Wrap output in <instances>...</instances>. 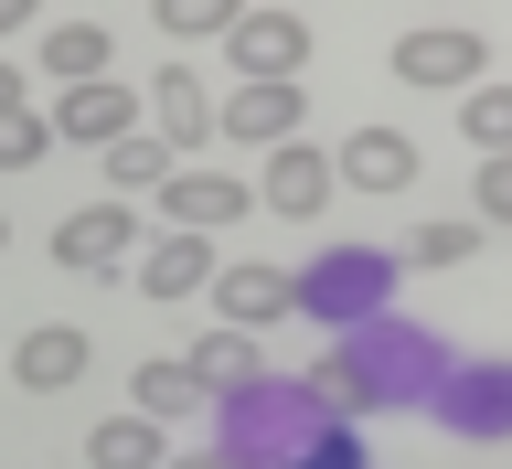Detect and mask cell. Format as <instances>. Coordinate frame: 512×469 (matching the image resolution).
Instances as JSON below:
<instances>
[{
  "label": "cell",
  "mask_w": 512,
  "mask_h": 469,
  "mask_svg": "<svg viewBox=\"0 0 512 469\" xmlns=\"http://www.w3.org/2000/svg\"><path fill=\"white\" fill-rule=\"evenodd\" d=\"M480 235H491L480 214H438V224H427V235H416L406 256H395V267H470V256H480Z\"/></svg>",
  "instance_id": "603a6c76"
},
{
  "label": "cell",
  "mask_w": 512,
  "mask_h": 469,
  "mask_svg": "<svg viewBox=\"0 0 512 469\" xmlns=\"http://www.w3.org/2000/svg\"><path fill=\"white\" fill-rule=\"evenodd\" d=\"M192 374H203V395H235V384L267 374V352H256V331H203V342L182 352Z\"/></svg>",
  "instance_id": "d6986e66"
},
{
  "label": "cell",
  "mask_w": 512,
  "mask_h": 469,
  "mask_svg": "<svg viewBox=\"0 0 512 469\" xmlns=\"http://www.w3.org/2000/svg\"><path fill=\"white\" fill-rule=\"evenodd\" d=\"M395 278H406V267H395L384 246H331L320 267H299L288 288H299V310H310V320H331V331H363V320L395 310Z\"/></svg>",
  "instance_id": "3957f363"
},
{
  "label": "cell",
  "mask_w": 512,
  "mask_h": 469,
  "mask_svg": "<svg viewBox=\"0 0 512 469\" xmlns=\"http://www.w3.org/2000/svg\"><path fill=\"white\" fill-rule=\"evenodd\" d=\"M331 182H352V192H406L416 182V139H406V128H352L342 150H331Z\"/></svg>",
  "instance_id": "4fadbf2b"
},
{
  "label": "cell",
  "mask_w": 512,
  "mask_h": 469,
  "mask_svg": "<svg viewBox=\"0 0 512 469\" xmlns=\"http://www.w3.org/2000/svg\"><path fill=\"white\" fill-rule=\"evenodd\" d=\"M11 96H22V75H11V54H0V107H11Z\"/></svg>",
  "instance_id": "f1b7e54d"
},
{
  "label": "cell",
  "mask_w": 512,
  "mask_h": 469,
  "mask_svg": "<svg viewBox=\"0 0 512 469\" xmlns=\"http://www.w3.org/2000/svg\"><path fill=\"white\" fill-rule=\"evenodd\" d=\"M22 22H43V0H0V43H11Z\"/></svg>",
  "instance_id": "4316f807"
},
{
  "label": "cell",
  "mask_w": 512,
  "mask_h": 469,
  "mask_svg": "<svg viewBox=\"0 0 512 469\" xmlns=\"http://www.w3.org/2000/svg\"><path fill=\"white\" fill-rule=\"evenodd\" d=\"M427 406H438L459 438H512V363H448Z\"/></svg>",
  "instance_id": "9c48e42d"
},
{
  "label": "cell",
  "mask_w": 512,
  "mask_h": 469,
  "mask_svg": "<svg viewBox=\"0 0 512 469\" xmlns=\"http://www.w3.org/2000/svg\"><path fill=\"white\" fill-rule=\"evenodd\" d=\"M128 267H139V299H192V288H214V235H160Z\"/></svg>",
  "instance_id": "2e32d148"
},
{
  "label": "cell",
  "mask_w": 512,
  "mask_h": 469,
  "mask_svg": "<svg viewBox=\"0 0 512 469\" xmlns=\"http://www.w3.org/2000/svg\"><path fill=\"white\" fill-rule=\"evenodd\" d=\"M86 459H96V469H160L171 448H160V427H150V416H107V427L86 438Z\"/></svg>",
  "instance_id": "7402d4cb"
},
{
  "label": "cell",
  "mask_w": 512,
  "mask_h": 469,
  "mask_svg": "<svg viewBox=\"0 0 512 469\" xmlns=\"http://www.w3.org/2000/svg\"><path fill=\"white\" fill-rule=\"evenodd\" d=\"M459 139H470L480 160L512 150V75H480V86H459Z\"/></svg>",
  "instance_id": "ffe728a7"
},
{
  "label": "cell",
  "mask_w": 512,
  "mask_h": 469,
  "mask_svg": "<svg viewBox=\"0 0 512 469\" xmlns=\"http://www.w3.org/2000/svg\"><path fill=\"white\" fill-rule=\"evenodd\" d=\"M160 469H235L224 448H182V459H160Z\"/></svg>",
  "instance_id": "83f0119b"
},
{
  "label": "cell",
  "mask_w": 512,
  "mask_h": 469,
  "mask_svg": "<svg viewBox=\"0 0 512 469\" xmlns=\"http://www.w3.org/2000/svg\"><path fill=\"white\" fill-rule=\"evenodd\" d=\"M43 128L75 139V150H107L128 128H150V107H139V86H118V75H86V86H64L54 107H43Z\"/></svg>",
  "instance_id": "52a82bcc"
},
{
  "label": "cell",
  "mask_w": 512,
  "mask_h": 469,
  "mask_svg": "<svg viewBox=\"0 0 512 469\" xmlns=\"http://www.w3.org/2000/svg\"><path fill=\"white\" fill-rule=\"evenodd\" d=\"M214 310L224 331H267V320H299V288L288 267H214Z\"/></svg>",
  "instance_id": "9a60e30c"
},
{
  "label": "cell",
  "mask_w": 512,
  "mask_h": 469,
  "mask_svg": "<svg viewBox=\"0 0 512 469\" xmlns=\"http://www.w3.org/2000/svg\"><path fill=\"white\" fill-rule=\"evenodd\" d=\"M86 363H96V342L75 331V320H43V331H22V342H11V374H22V395H64Z\"/></svg>",
  "instance_id": "5bb4252c"
},
{
  "label": "cell",
  "mask_w": 512,
  "mask_h": 469,
  "mask_svg": "<svg viewBox=\"0 0 512 469\" xmlns=\"http://www.w3.org/2000/svg\"><path fill=\"white\" fill-rule=\"evenodd\" d=\"M214 395H203V374H192L182 352H160V363H139L128 374V416H150V427H182V416H203Z\"/></svg>",
  "instance_id": "e0dca14e"
},
{
  "label": "cell",
  "mask_w": 512,
  "mask_h": 469,
  "mask_svg": "<svg viewBox=\"0 0 512 469\" xmlns=\"http://www.w3.org/2000/svg\"><path fill=\"white\" fill-rule=\"evenodd\" d=\"M43 150H54V128H43V107H32V96H11V107H0V171H32Z\"/></svg>",
  "instance_id": "d4e9b609"
},
{
  "label": "cell",
  "mask_w": 512,
  "mask_h": 469,
  "mask_svg": "<svg viewBox=\"0 0 512 469\" xmlns=\"http://www.w3.org/2000/svg\"><path fill=\"white\" fill-rule=\"evenodd\" d=\"M139 107H150V128L171 139V160H192L203 139H214V86H203L192 64H171V75H160V86L139 96Z\"/></svg>",
  "instance_id": "7c38bea8"
},
{
  "label": "cell",
  "mask_w": 512,
  "mask_h": 469,
  "mask_svg": "<svg viewBox=\"0 0 512 469\" xmlns=\"http://www.w3.org/2000/svg\"><path fill=\"white\" fill-rule=\"evenodd\" d=\"M43 75H54V86L118 75V43H107V22H54V32H43Z\"/></svg>",
  "instance_id": "ac0fdd59"
},
{
  "label": "cell",
  "mask_w": 512,
  "mask_h": 469,
  "mask_svg": "<svg viewBox=\"0 0 512 469\" xmlns=\"http://www.w3.org/2000/svg\"><path fill=\"white\" fill-rule=\"evenodd\" d=\"M480 224H491V235H512V150H491V160H480Z\"/></svg>",
  "instance_id": "484cf974"
},
{
  "label": "cell",
  "mask_w": 512,
  "mask_h": 469,
  "mask_svg": "<svg viewBox=\"0 0 512 469\" xmlns=\"http://www.w3.org/2000/svg\"><path fill=\"white\" fill-rule=\"evenodd\" d=\"M224 54H235V86H278V75L310 64V22L299 11H235Z\"/></svg>",
  "instance_id": "ba28073f"
},
{
  "label": "cell",
  "mask_w": 512,
  "mask_h": 469,
  "mask_svg": "<svg viewBox=\"0 0 512 469\" xmlns=\"http://www.w3.org/2000/svg\"><path fill=\"white\" fill-rule=\"evenodd\" d=\"M0 246H11V214H0Z\"/></svg>",
  "instance_id": "f546056e"
},
{
  "label": "cell",
  "mask_w": 512,
  "mask_h": 469,
  "mask_svg": "<svg viewBox=\"0 0 512 469\" xmlns=\"http://www.w3.org/2000/svg\"><path fill=\"white\" fill-rule=\"evenodd\" d=\"M331 427H342V416L320 406L310 384H267V374H256V384L224 395V459H235V469H299Z\"/></svg>",
  "instance_id": "7a4b0ae2"
},
{
  "label": "cell",
  "mask_w": 512,
  "mask_h": 469,
  "mask_svg": "<svg viewBox=\"0 0 512 469\" xmlns=\"http://www.w3.org/2000/svg\"><path fill=\"white\" fill-rule=\"evenodd\" d=\"M128 256H139V214H128L118 192H107V203H75V214L54 224V267L64 278H118Z\"/></svg>",
  "instance_id": "277c9868"
},
{
  "label": "cell",
  "mask_w": 512,
  "mask_h": 469,
  "mask_svg": "<svg viewBox=\"0 0 512 469\" xmlns=\"http://www.w3.org/2000/svg\"><path fill=\"white\" fill-rule=\"evenodd\" d=\"M299 118H310L299 75H278V86H235V96H214V139H246V150H278V139H299Z\"/></svg>",
  "instance_id": "30bf717a"
},
{
  "label": "cell",
  "mask_w": 512,
  "mask_h": 469,
  "mask_svg": "<svg viewBox=\"0 0 512 469\" xmlns=\"http://www.w3.org/2000/svg\"><path fill=\"white\" fill-rule=\"evenodd\" d=\"M438 374H448V352L384 310V320H363V331H331V363L310 374V395L331 416H384V406H427Z\"/></svg>",
  "instance_id": "6da1fadb"
},
{
  "label": "cell",
  "mask_w": 512,
  "mask_h": 469,
  "mask_svg": "<svg viewBox=\"0 0 512 469\" xmlns=\"http://www.w3.org/2000/svg\"><path fill=\"white\" fill-rule=\"evenodd\" d=\"M235 11H246V0H150V22L171 32V43H214V32H235Z\"/></svg>",
  "instance_id": "cb8c5ba5"
},
{
  "label": "cell",
  "mask_w": 512,
  "mask_h": 469,
  "mask_svg": "<svg viewBox=\"0 0 512 469\" xmlns=\"http://www.w3.org/2000/svg\"><path fill=\"white\" fill-rule=\"evenodd\" d=\"M331 192H342V182H331V150H310V139H278V150H267V182H256V203H267V214L310 224Z\"/></svg>",
  "instance_id": "8fae6325"
},
{
  "label": "cell",
  "mask_w": 512,
  "mask_h": 469,
  "mask_svg": "<svg viewBox=\"0 0 512 469\" xmlns=\"http://www.w3.org/2000/svg\"><path fill=\"white\" fill-rule=\"evenodd\" d=\"M395 75H406V86H480V75H491V43H480V22H416L406 43H395Z\"/></svg>",
  "instance_id": "8992f818"
},
{
  "label": "cell",
  "mask_w": 512,
  "mask_h": 469,
  "mask_svg": "<svg viewBox=\"0 0 512 469\" xmlns=\"http://www.w3.org/2000/svg\"><path fill=\"white\" fill-rule=\"evenodd\" d=\"M107 182H118V192H160V182H171V139H160V128L107 139Z\"/></svg>",
  "instance_id": "44dd1931"
},
{
  "label": "cell",
  "mask_w": 512,
  "mask_h": 469,
  "mask_svg": "<svg viewBox=\"0 0 512 469\" xmlns=\"http://www.w3.org/2000/svg\"><path fill=\"white\" fill-rule=\"evenodd\" d=\"M160 214H171V235H224L235 214H256V182H235V171H214V160H171Z\"/></svg>",
  "instance_id": "5b68a950"
}]
</instances>
